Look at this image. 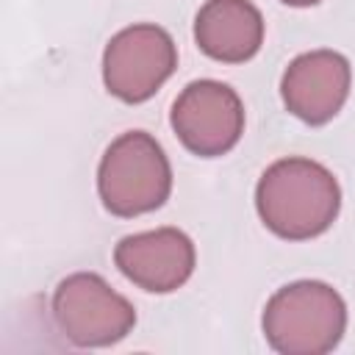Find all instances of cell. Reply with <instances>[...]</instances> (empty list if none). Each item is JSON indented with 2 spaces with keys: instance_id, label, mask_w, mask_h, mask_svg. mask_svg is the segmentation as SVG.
I'll return each mask as SVG.
<instances>
[{
  "instance_id": "6da1fadb",
  "label": "cell",
  "mask_w": 355,
  "mask_h": 355,
  "mask_svg": "<svg viewBox=\"0 0 355 355\" xmlns=\"http://www.w3.org/2000/svg\"><path fill=\"white\" fill-rule=\"evenodd\" d=\"M261 222L280 239L305 241L322 236L338 216L341 189L333 172L302 155H288L263 169L255 186Z\"/></svg>"
},
{
  "instance_id": "7a4b0ae2",
  "label": "cell",
  "mask_w": 355,
  "mask_h": 355,
  "mask_svg": "<svg viewBox=\"0 0 355 355\" xmlns=\"http://www.w3.org/2000/svg\"><path fill=\"white\" fill-rule=\"evenodd\" d=\"M261 327L280 355H324L344 338L347 305L322 280H294L266 300Z\"/></svg>"
},
{
  "instance_id": "3957f363",
  "label": "cell",
  "mask_w": 355,
  "mask_h": 355,
  "mask_svg": "<svg viewBox=\"0 0 355 355\" xmlns=\"http://www.w3.org/2000/svg\"><path fill=\"white\" fill-rule=\"evenodd\" d=\"M172 191V166L147 130L116 136L97 166V194L108 214L130 219L161 208Z\"/></svg>"
},
{
  "instance_id": "277c9868",
  "label": "cell",
  "mask_w": 355,
  "mask_h": 355,
  "mask_svg": "<svg viewBox=\"0 0 355 355\" xmlns=\"http://www.w3.org/2000/svg\"><path fill=\"white\" fill-rule=\"evenodd\" d=\"M53 322L75 347H111L136 324V308L94 272L67 275L53 291Z\"/></svg>"
},
{
  "instance_id": "5b68a950",
  "label": "cell",
  "mask_w": 355,
  "mask_h": 355,
  "mask_svg": "<svg viewBox=\"0 0 355 355\" xmlns=\"http://www.w3.org/2000/svg\"><path fill=\"white\" fill-rule=\"evenodd\" d=\"M175 39L153 22H136L114 33L103 50V83L122 103L150 100L175 72Z\"/></svg>"
},
{
  "instance_id": "8992f818",
  "label": "cell",
  "mask_w": 355,
  "mask_h": 355,
  "mask_svg": "<svg viewBox=\"0 0 355 355\" xmlns=\"http://www.w3.org/2000/svg\"><path fill=\"white\" fill-rule=\"evenodd\" d=\"M169 125L189 153L216 158L239 144L244 133V103L222 80H191L175 97Z\"/></svg>"
},
{
  "instance_id": "52a82bcc",
  "label": "cell",
  "mask_w": 355,
  "mask_h": 355,
  "mask_svg": "<svg viewBox=\"0 0 355 355\" xmlns=\"http://www.w3.org/2000/svg\"><path fill=\"white\" fill-rule=\"evenodd\" d=\"M349 86L352 67L347 55L336 50H311L286 67L280 78V97L288 114L305 125H324L344 108Z\"/></svg>"
},
{
  "instance_id": "ba28073f",
  "label": "cell",
  "mask_w": 355,
  "mask_h": 355,
  "mask_svg": "<svg viewBox=\"0 0 355 355\" xmlns=\"http://www.w3.org/2000/svg\"><path fill=\"white\" fill-rule=\"evenodd\" d=\"M116 269L150 294L178 291L194 272V241L178 227H155L119 239L114 247Z\"/></svg>"
},
{
  "instance_id": "9c48e42d",
  "label": "cell",
  "mask_w": 355,
  "mask_h": 355,
  "mask_svg": "<svg viewBox=\"0 0 355 355\" xmlns=\"http://www.w3.org/2000/svg\"><path fill=\"white\" fill-rule=\"evenodd\" d=\"M197 47L222 64H244L263 44V17L250 0H205L194 17Z\"/></svg>"
},
{
  "instance_id": "30bf717a",
  "label": "cell",
  "mask_w": 355,
  "mask_h": 355,
  "mask_svg": "<svg viewBox=\"0 0 355 355\" xmlns=\"http://www.w3.org/2000/svg\"><path fill=\"white\" fill-rule=\"evenodd\" d=\"M286 6H294V8H308V6H316L319 0H280Z\"/></svg>"
}]
</instances>
